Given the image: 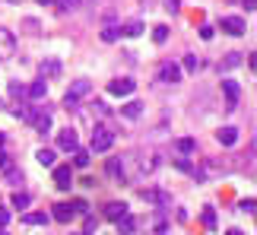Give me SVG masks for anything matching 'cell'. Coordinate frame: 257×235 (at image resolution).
Wrapping results in <instances>:
<instances>
[{
    "label": "cell",
    "mask_w": 257,
    "mask_h": 235,
    "mask_svg": "<svg viewBox=\"0 0 257 235\" xmlns=\"http://www.w3.org/2000/svg\"><path fill=\"white\" fill-rule=\"evenodd\" d=\"M197 67H200L197 54H184V70H187V73H197Z\"/></svg>",
    "instance_id": "cell-33"
},
{
    "label": "cell",
    "mask_w": 257,
    "mask_h": 235,
    "mask_svg": "<svg viewBox=\"0 0 257 235\" xmlns=\"http://www.w3.org/2000/svg\"><path fill=\"white\" fill-rule=\"evenodd\" d=\"M7 222H10V210H7V207H0V229H4Z\"/></svg>",
    "instance_id": "cell-39"
},
{
    "label": "cell",
    "mask_w": 257,
    "mask_h": 235,
    "mask_svg": "<svg viewBox=\"0 0 257 235\" xmlns=\"http://www.w3.org/2000/svg\"><path fill=\"white\" fill-rule=\"evenodd\" d=\"M121 38V26H114V23H108L102 29V42H117Z\"/></svg>",
    "instance_id": "cell-22"
},
{
    "label": "cell",
    "mask_w": 257,
    "mask_h": 235,
    "mask_svg": "<svg viewBox=\"0 0 257 235\" xmlns=\"http://www.w3.org/2000/svg\"><path fill=\"white\" fill-rule=\"evenodd\" d=\"M111 143H114V131H111V127H105V124H98L95 131H92V153H108V150H111Z\"/></svg>",
    "instance_id": "cell-2"
},
{
    "label": "cell",
    "mask_w": 257,
    "mask_h": 235,
    "mask_svg": "<svg viewBox=\"0 0 257 235\" xmlns=\"http://www.w3.org/2000/svg\"><path fill=\"white\" fill-rule=\"evenodd\" d=\"M165 38H169V26H156V29H153V42H156V45H162Z\"/></svg>",
    "instance_id": "cell-32"
},
{
    "label": "cell",
    "mask_w": 257,
    "mask_h": 235,
    "mask_svg": "<svg viewBox=\"0 0 257 235\" xmlns=\"http://www.w3.org/2000/svg\"><path fill=\"white\" fill-rule=\"evenodd\" d=\"M54 184H57L61 191H70V184H73L70 165H54Z\"/></svg>",
    "instance_id": "cell-7"
},
{
    "label": "cell",
    "mask_w": 257,
    "mask_h": 235,
    "mask_svg": "<svg viewBox=\"0 0 257 235\" xmlns=\"http://www.w3.org/2000/svg\"><path fill=\"white\" fill-rule=\"evenodd\" d=\"M89 92H92V80L80 76V80H73L70 89L64 92V105H67V108H76V105H80V99H86Z\"/></svg>",
    "instance_id": "cell-1"
},
{
    "label": "cell",
    "mask_w": 257,
    "mask_h": 235,
    "mask_svg": "<svg viewBox=\"0 0 257 235\" xmlns=\"http://www.w3.org/2000/svg\"><path fill=\"white\" fill-rule=\"evenodd\" d=\"M10 95H13L16 102H29V86H23V83H10Z\"/></svg>",
    "instance_id": "cell-18"
},
{
    "label": "cell",
    "mask_w": 257,
    "mask_h": 235,
    "mask_svg": "<svg viewBox=\"0 0 257 235\" xmlns=\"http://www.w3.org/2000/svg\"><path fill=\"white\" fill-rule=\"evenodd\" d=\"M105 172L111 175L114 181H121V184L127 181V178H124V162H121V159H108V165H105Z\"/></svg>",
    "instance_id": "cell-13"
},
{
    "label": "cell",
    "mask_w": 257,
    "mask_h": 235,
    "mask_svg": "<svg viewBox=\"0 0 257 235\" xmlns=\"http://www.w3.org/2000/svg\"><path fill=\"white\" fill-rule=\"evenodd\" d=\"M16 51V35L10 29H0V61H10Z\"/></svg>",
    "instance_id": "cell-5"
},
{
    "label": "cell",
    "mask_w": 257,
    "mask_h": 235,
    "mask_svg": "<svg viewBox=\"0 0 257 235\" xmlns=\"http://www.w3.org/2000/svg\"><path fill=\"white\" fill-rule=\"evenodd\" d=\"M26 32L29 35H38V32H42V29H38V19H26Z\"/></svg>",
    "instance_id": "cell-37"
},
{
    "label": "cell",
    "mask_w": 257,
    "mask_h": 235,
    "mask_svg": "<svg viewBox=\"0 0 257 235\" xmlns=\"http://www.w3.org/2000/svg\"><path fill=\"white\" fill-rule=\"evenodd\" d=\"M76 235H83V232H76Z\"/></svg>",
    "instance_id": "cell-46"
},
{
    "label": "cell",
    "mask_w": 257,
    "mask_h": 235,
    "mask_svg": "<svg viewBox=\"0 0 257 235\" xmlns=\"http://www.w3.org/2000/svg\"><path fill=\"white\" fill-rule=\"evenodd\" d=\"M238 207H241V213H248V216H254V210H257V200H254V197H248V200H241Z\"/></svg>",
    "instance_id": "cell-35"
},
{
    "label": "cell",
    "mask_w": 257,
    "mask_h": 235,
    "mask_svg": "<svg viewBox=\"0 0 257 235\" xmlns=\"http://www.w3.org/2000/svg\"><path fill=\"white\" fill-rule=\"evenodd\" d=\"M244 4V10H248V13H254V7H257V0H241Z\"/></svg>",
    "instance_id": "cell-41"
},
{
    "label": "cell",
    "mask_w": 257,
    "mask_h": 235,
    "mask_svg": "<svg viewBox=\"0 0 257 235\" xmlns=\"http://www.w3.org/2000/svg\"><path fill=\"white\" fill-rule=\"evenodd\" d=\"M156 165H159V156H140V172H146L150 175Z\"/></svg>",
    "instance_id": "cell-28"
},
{
    "label": "cell",
    "mask_w": 257,
    "mask_h": 235,
    "mask_svg": "<svg viewBox=\"0 0 257 235\" xmlns=\"http://www.w3.org/2000/svg\"><path fill=\"white\" fill-rule=\"evenodd\" d=\"M10 203H13V210H19V213H23V210L29 207V203H32V197H29V194H23V191H16L13 197H10Z\"/></svg>",
    "instance_id": "cell-21"
},
{
    "label": "cell",
    "mask_w": 257,
    "mask_h": 235,
    "mask_svg": "<svg viewBox=\"0 0 257 235\" xmlns=\"http://www.w3.org/2000/svg\"><path fill=\"white\" fill-rule=\"evenodd\" d=\"M121 114L124 118H140L143 114V102H127L124 108H121Z\"/></svg>",
    "instance_id": "cell-24"
},
{
    "label": "cell",
    "mask_w": 257,
    "mask_h": 235,
    "mask_svg": "<svg viewBox=\"0 0 257 235\" xmlns=\"http://www.w3.org/2000/svg\"><path fill=\"white\" fill-rule=\"evenodd\" d=\"M105 216L111 219V222L124 219V216H127V203H121V200H111V203H108V207H105Z\"/></svg>",
    "instance_id": "cell-10"
},
{
    "label": "cell",
    "mask_w": 257,
    "mask_h": 235,
    "mask_svg": "<svg viewBox=\"0 0 257 235\" xmlns=\"http://www.w3.org/2000/svg\"><path fill=\"white\" fill-rule=\"evenodd\" d=\"M70 207H73V213H89V200H83V197H76V200L70 203Z\"/></svg>",
    "instance_id": "cell-36"
},
{
    "label": "cell",
    "mask_w": 257,
    "mask_h": 235,
    "mask_svg": "<svg viewBox=\"0 0 257 235\" xmlns=\"http://www.w3.org/2000/svg\"><path fill=\"white\" fill-rule=\"evenodd\" d=\"M150 229H153V235H165V232H169V222H165V216H153Z\"/></svg>",
    "instance_id": "cell-26"
},
{
    "label": "cell",
    "mask_w": 257,
    "mask_h": 235,
    "mask_svg": "<svg viewBox=\"0 0 257 235\" xmlns=\"http://www.w3.org/2000/svg\"><path fill=\"white\" fill-rule=\"evenodd\" d=\"M57 146H61L64 153H73V150H80V134L73 131V127H64L61 137H57Z\"/></svg>",
    "instance_id": "cell-4"
},
{
    "label": "cell",
    "mask_w": 257,
    "mask_h": 235,
    "mask_svg": "<svg viewBox=\"0 0 257 235\" xmlns=\"http://www.w3.org/2000/svg\"><path fill=\"white\" fill-rule=\"evenodd\" d=\"M42 76H61V61H54V57L42 61Z\"/></svg>",
    "instance_id": "cell-20"
},
{
    "label": "cell",
    "mask_w": 257,
    "mask_h": 235,
    "mask_svg": "<svg viewBox=\"0 0 257 235\" xmlns=\"http://www.w3.org/2000/svg\"><path fill=\"white\" fill-rule=\"evenodd\" d=\"M137 89V83L131 80V76H124V80H111V83H108V92H111V95H131Z\"/></svg>",
    "instance_id": "cell-8"
},
{
    "label": "cell",
    "mask_w": 257,
    "mask_h": 235,
    "mask_svg": "<svg viewBox=\"0 0 257 235\" xmlns=\"http://www.w3.org/2000/svg\"><path fill=\"white\" fill-rule=\"evenodd\" d=\"M45 95H48V83H45V76H42V80H35L32 86H29V102H42Z\"/></svg>",
    "instance_id": "cell-11"
},
{
    "label": "cell",
    "mask_w": 257,
    "mask_h": 235,
    "mask_svg": "<svg viewBox=\"0 0 257 235\" xmlns=\"http://www.w3.org/2000/svg\"><path fill=\"white\" fill-rule=\"evenodd\" d=\"M23 178H26L23 169H13V165H7V181H10V184H23Z\"/></svg>",
    "instance_id": "cell-30"
},
{
    "label": "cell",
    "mask_w": 257,
    "mask_h": 235,
    "mask_svg": "<svg viewBox=\"0 0 257 235\" xmlns=\"http://www.w3.org/2000/svg\"><path fill=\"white\" fill-rule=\"evenodd\" d=\"M35 159H38V165H48V169H51V165H54V150H48V146H45V150L35 153Z\"/></svg>",
    "instance_id": "cell-27"
},
{
    "label": "cell",
    "mask_w": 257,
    "mask_h": 235,
    "mask_svg": "<svg viewBox=\"0 0 257 235\" xmlns=\"http://www.w3.org/2000/svg\"><path fill=\"white\" fill-rule=\"evenodd\" d=\"M225 235H244V232H238V229H232V232H225Z\"/></svg>",
    "instance_id": "cell-44"
},
{
    "label": "cell",
    "mask_w": 257,
    "mask_h": 235,
    "mask_svg": "<svg viewBox=\"0 0 257 235\" xmlns=\"http://www.w3.org/2000/svg\"><path fill=\"white\" fill-rule=\"evenodd\" d=\"M175 150L181 153V156H194L197 153V140H194V137H181V140L175 143Z\"/></svg>",
    "instance_id": "cell-16"
},
{
    "label": "cell",
    "mask_w": 257,
    "mask_h": 235,
    "mask_svg": "<svg viewBox=\"0 0 257 235\" xmlns=\"http://www.w3.org/2000/svg\"><path fill=\"white\" fill-rule=\"evenodd\" d=\"M219 26H222V32H229V35H244V19L241 16H225Z\"/></svg>",
    "instance_id": "cell-9"
},
{
    "label": "cell",
    "mask_w": 257,
    "mask_h": 235,
    "mask_svg": "<svg viewBox=\"0 0 257 235\" xmlns=\"http://www.w3.org/2000/svg\"><path fill=\"white\" fill-rule=\"evenodd\" d=\"M203 226H206V229H219V222H216V210H213V207H203Z\"/></svg>",
    "instance_id": "cell-29"
},
{
    "label": "cell",
    "mask_w": 257,
    "mask_h": 235,
    "mask_svg": "<svg viewBox=\"0 0 257 235\" xmlns=\"http://www.w3.org/2000/svg\"><path fill=\"white\" fill-rule=\"evenodd\" d=\"M10 4H19V0H10Z\"/></svg>",
    "instance_id": "cell-45"
},
{
    "label": "cell",
    "mask_w": 257,
    "mask_h": 235,
    "mask_svg": "<svg viewBox=\"0 0 257 235\" xmlns=\"http://www.w3.org/2000/svg\"><path fill=\"white\" fill-rule=\"evenodd\" d=\"M216 137H219L222 146H235V143H238V127H222Z\"/></svg>",
    "instance_id": "cell-15"
},
{
    "label": "cell",
    "mask_w": 257,
    "mask_h": 235,
    "mask_svg": "<svg viewBox=\"0 0 257 235\" xmlns=\"http://www.w3.org/2000/svg\"><path fill=\"white\" fill-rule=\"evenodd\" d=\"M7 162H10V156H7L4 150H0V169H7Z\"/></svg>",
    "instance_id": "cell-42"
},
{
    "label": "cell",
    "mask_w": 257,
    "mask_h": 235,
    "mask_svg": "<svg viewBox=\"0 0 257 235\" xmlns=\"http://www.w3.org/2000/svg\"><path fill=\"white\" fill-rule=\"evenodd\" d=\"M23 222H26V226H48L51 216H48V213H26Z\"/></svg>",
    "instance_id": "cell-17"
},
{
    "label": "cell",
    "mask_w": 257,
    "mask_h": 235,
    "mask_svg": "<svg viewBox=\"0 0 257 235\" xmlns=\"http://www.w3.org/2000/svg\"><path fill=\"white\" fill-rule=\"evenodd\" d=\"M73 153H76V156H73V162L80 165V169H86V165H89V153H86V150H73Z\"/></svg>",
    "instance_id": "cell-34"
},
{
    "label": "cell",
    "mask_w": 257,
    "mask_h": 235,
    "mask_svg": "<svg viewBox=\"0 0 257 235\" xmlns=\"http://www.w3.org/2000/svg\"><path fill=\"white\" fill-rule=\"evenodd\" d=\"M244 61V54H238V51H232V54H225L222 61H219V73H229V70H235Z\"/></svg>",
    "instance_id": "cell-12"
},
{
    "label": "cell",
    "mask_w": 257,
    "mask_h": 235,
    "mask_svg": "<svg viewBox=\"0 0 257 235\" xmlns=\"http://www.w3.org/2000/svg\"><path fill=\"white\" fill-rule=\"evenodd\" d=\"M165 10H172V13H178V10H181V0H165Z\"/></svg>",
    "instance_id": "cell-38"
},
{
    "label": "cell",
    "mask_w": 257,
    "mask_h": 235,
    "mask_svg": "<svg viewBox=\"0 0 257 235\" xmlns=\"http://www.w3.org/2000/svg\"><path fill=\"white\" fill-rule=\"evenodd\" d=\"M222 92H225V108L235 111V108H238V102H241V89H238V83L225 76V80H222Z\"/></svg>",
    "instance_id": "cell-3"
},
{
    "label": "cell",
    "mask_w": 257,
    "mask_h": 235,
    "mask_svg": "<svg viewBox=\"0 0 257 235\" xmlns=\"http://www.w3.org/2000/svg\"><path fill=\"white\" fill-rule=\"evenodd\" d=\"M159 80L162 83H181V67H178L175 61H165L159 67Z\"/></svg>",
    "instance_id": "cell-6"
},
{
    "label": "cell",
    "mask_w": 257,
    "mask_h": 235,
    "mask_svg": "<svg viewBox=\"0 0 257 235\" xmlns=\"http://www.w3.org/2000/svg\"><path fill=\"white\" fill-rule=\"evenodd\" d=\"M54 7L61 10V13H70V10L80 7V0H54Z\"/></svg>",
    "instance_id": "cell-31"
},
{
    "label": "cell",
    "mask_w": 257,
    "mask_h": 235,
    "mask_svg": "<svg viewBox=\"0 0 257 235\" xmlns=\"http://www.w3.org/2000/svg\"><path fill=\"white\" fill-rule=\"evenodd\" d=\"M73 216H76V213H73L70 203H54V219L57 222H70Z\"/></svg>",
    "instance_id": "cell-14"
},
{
    "label": "cell",
    "mask_w": 257,
    "mask_h": 235,
    "mask_svg": "<svg viewBox=\"0 0 257 235\" xmlns=\"http://www.w3.org/2000/svg\"><path fill=\"white\" fill-rule=\"evenodd\" d=\"M13 114L19 118V121H26V124H32V121H35V108H32V105H19Z\"/></svg>",
    "instance_id": "cell-23"
},
{
    "label": "cell",
    "mask_w": 257,
    "mask_h": 235,
    "mask_svg": "<svg viewBox=\"0 0 257 235\" xmlns=\"http://www.w3.org/2000/svg\"><path fill=\"white\" fill-rule=\"evenodd\" d=\"M117 232H121V235H134L137 232V219H131V216L117 219Z\"/></svg>",
    "instance_id": "cell-25"
},
{
    "label": "cell",
    "mask_w": 257,
    "mask_h": 235,
    "mask_svg": "<svg viewBox=\"0 0 257 235\" xmlns=\"http://www.w3.org/2000/svg\"><path fill=\"white\" fill-rule=\"evenodd\" d=\"M200 35L206 38V42H210V38H213V26H203V29H200Z\"/></svg>",
    "instance_id": "cell-40"
},
{
    "label": "cell",
    "mask_w": 257,
    "mask_h": 235,
    "mask_svg": "<svg viewBox=\"0 0 257 235\" xmlns=\"http://www.w3.org/2000/svg\"><path fill=\"white\" fill-rule=\"evenodd\" d=\"M35 4H42V7H54V0H35Z\"/></svg>",
    "instance_id": "cell-43"
},
{
    "label": "cell",
    "mask_w": 257,
    "mask_h": 235,
    "mask_svg": "<svg viewBox=\"0 0 257 235\" xmlns=\"http://www.w3.org/2000/svg\"><path fill=\"white\" fill-rule=\"evenodd\" d=\"M121 35H127V38H137V35H143V23H140V19H131V23H124Z\"/></svg>",
    "instance_id": "cell-19"
}]
</instances>
